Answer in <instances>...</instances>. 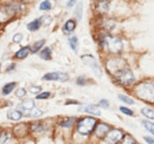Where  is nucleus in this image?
<instances>
[{
  "label": "nucleus",
  "mask_w": 154,
  "mask_h": 144,
  "mask_svg": "<svg viewBox=\"0 0 154 144\" xmlns=\"http://www.w3.org/2000/svg\"><path fill=\"white\" fill-rule=\"evenodd\" d=\"M76 16L78 19L82 18V4H79L78 6H77V10H76Z\"/></svg>",
  "instance_id": "34"
},
{
  "label": "nucleus",
  "mask_w": 154,
  "mask_h": 144,
  "mask_svg": "<svg viewBox=\"0 0 154 144\" xmlns=\"http://www.w3.org/2000/svg\"><path fill=\"white\" fill-rule=\"evenodd\" d=\"M40 90H42L40 86H31L30 92H32V93H38V92H40Z\"/></svg>",
  "instance_id": "36"
},
{
  "label": "nucleus",
  "mask_w": 154,
  "mask_h": 144,
  "mask_svg": "<svg viewBox=\"0 0 154 144\" xmlns=\"http://www.w3.org/2000/svg\"><path fill=\"white\" fill-rule=\"evenodd\" d=\"M119 99H120L121 102L126 103V104H129V105L134 104V100H133L131 97H128V96H125V94H119Z\"/></svg>",
  "instance_id": "27"
},
{
  "label": "nucleus",
  "mask_w": 154,
  "mask_h": 144,
  "mask_svg": "<svg viewBox=\"0 0 154 144\" xmlns=\"http://www.w3.org/2000/svg\"><path fill=\"white\" fill-rule=\"evenodd\" d=\"M13 138L16 137L8 130H4V129L0 130V144H8Z\"/></svg>",
  "instance_id": "13"
},
{
  "label": "nucleus",
  "mask_w": 154,
  "mask_h": 144,
  "mask_svg": "<svg viewBox=\"0 0 154 144\" xmlns=\"http://www.w3.org/2000/svg\"><path fill=\"white\" fill-rule=\"evenodd\" d=\"M120 111L127 116H134V112L131 110V109L126 108V106H120Z\"/></svg>",
  "instance_id": "30"
},
{
  "label": "nucleus",
  "mask_w": 154,
  "mask_h": 144,
  "mask_svg": "<svg viewBox=\"0 0 154 144\" xmlns=\"http://www.w3.org/2000/svg\"><path fill=\"white\" fill-rule=\"evenodd\" d=\"M101 46L106 47L110 53H120L123 49L122 40L115 36H103L101 39Z\"/></svg>",
  "instance_id": "4"
},
{
  "label": "nucleus",
  "mask_w": 154,
  "mask_h": 144,
  "mask_svg": "<svg viewBox=\"0 0 154 144\" xmlns=\"http://www.w3.org/2000/svg\"><path fill=\"white\" fill-rule=\"evenodd\" d=\"M82 60H83L88 66L91 68L93 72L96 74L97 77H101V76H102L101 66H100V64L97 63V60L91 56V54H84V56H82Z\"/></svg>",
  "instance_id": "8"
},
{
  "label": "nucleus",
  "mask_w": 154,
  "mask_h": 144,
  "mask_svg": "<svg viewBox=\"0 0 154 144\" xmlns=\"http://www.w3.org/2000/svg\"><path fill=\"white\" fill-rule=\"evenodd\" d=\"M77 121L78 119H77L76 117H65V118L59 121L58 125L60 126V128H63V129H71L74 125H76Z\"/></svg>",
  "instance_id": "12"
},
{
  "label": "nucleus",
  "mask_w": 154,
  "mask_h": 144,
  "mask_svg": "<svg viewBox=\"0 0 154 144\" xmlns=\"http://www.w3.org/2000/svg\"><path fill=\"white\" fill-rule=\"evenodd\" d=\"M14 68H16V64L13 63V64H11L8 68H7V70H6V72H11V71H13L14 70Z\"/></svg>",
  "instance_id": "38"
},
{
  "label": "nucleus",
  "mask_w": 154,
  "mask_h": 144,
  "mask_svg": "<svg viewBox=\"0 0 154 144\" xmlns=\"http://www.w3.org/2000/svg\"><path fill=\"white\" fill-rule=\"evenodd\" d=\"M25 94H26V90H25V89H23V88H20V89H18V90L16 91V96H17V97H19V98L25 97Z\"/></svg>",
  "instance_id": "33"
},
{
  "label": "nucleus",
  "mask_w": 154,
  "mask_h": 144,
  "mask_svg": "<svg viewBox=\"0 0 154 144\" xmlns=\"http://www.w3.org/2000/svg\"><path fill=\"white\" fill-rule=\"evenodd\" d=\"M45 45V39H42V40H38L36 41L33 45H32V53H37L39 50H42V47Z\"/></svg>",
  "instance_id": "24"
},
{
  "label": "nucleus",
  "mask_w": 154,
  "mask_h": 144,
  "mask_svg": "<svg viewBox=\"0 0 154 144\" xmlns=\"http://www.w3.org/2000/svg\"><path fill=\"white\" fill-rule=\"evenodd\" d=\"M16 86H17V83H7V84L4 85V88H2V94H5V96L10 94L12 91L14 90Z\"/></svg>",
  "instance_id": "22"
},
{
  "label": "nucleus",
  "mask_w": 154,
  "mask_h": 144,
  "mask_svg": "<svg viewBox=\"0 0 154 144\" xmlns=\"http://www.w3.org/2000/svg\"><path fill=\"white\" fill-rule=\"evenodd\" d=\"M143 140L147 144H154V137L151 136H143Z\"/></svg>",
  "instance_id": "35"
},
{
  "label": "nucleus",
  "mask_w": 154,
  "mask_h": 144,
  "mask_svg": "<svg viewBox=\"0 0 154 144\" xmlns=\"http://www.w3.org/2000/svg\"><path fill=\"white\" fill-rule=\"evenodd\" d=\"M0 69H1V64H0Z\"/></svg>",
  "instance_id": "41"
},
{
  "label": "nucleus",
  "mask_w": 154,
  "mask_h": 144,
  "mask_svg": "<svg viewBox=\"0 0 154 144\" xmlns=\"http://www.w3.org/2000/svg\"><path fill=\"white\" fill-rule=\"evenodd\" d=\"M113 77L115 78V80L119 84H121L123 86H131L132 84H134L135 82L134 74H133V72L131 71V69L128 66H126L125 69L119 71Z\"/></svg>",
  "instance_id": "5"
},
{
  "label": "nucleus",
  "mask_w": 154,
  "mask_h": 144,
  "mask_svg": "<svg viewBox=\"0 0 154 144\" xmlns=\"http://www.w3.org/2000/svg\"><path fill=\"white\" fill-rule=\"evenodd\" d=\"M50 97H51V93H50L49 91H46V92L38 93L37 97H36V99H48V98H50Z\"/></svg>",
  "instance_id": "29"
},
{
  "label": "nucleus",
  "mask_w": 154,
  "mask_h": 144,
  "mask_svg": "<svg viewBox=\"0 0 154 144\" xmlns=\"http://www.w3.org/2000/svg\"><path fill=\"white\" fill-rule=\"evenodd\" d=\"M98 105L103 109H108L109 108V102H108L107 99H101V100L98 102Z\"/></svg>",
  "instance_id": "32"
},
{
  "label": "nucleus",
  "mask_w": 154,
  "mask_h": 144,
  "mask_svg": "<svg viewBox=\"0 0 154 144\" xmlns=\"http://www.w3.org/2000/svg\"><path fill=\"white\" fill-rule=\"evenodd\" d=\"M12 134L16 138H21V137H26L30 134V125L26 123L23 124H17L12 129Z\"/></svg>",
  "instance_id": "11"
},
{
  "label": "nucleus",
  "mask_w": 154,
  "mask_h": 144,
  "mask_svg": "<svg viewBox=\"0 0 154 144\" xmlns=\"http://www.w3.org/2000/svg\"><path fill=\"white\" fill-rule=\"evenodd\" d=\"M75 2H76V0H70V1L66 4V7H72V6L75 5Z\"/></svg>",
  "instance_id": "39"
},
{
  "label": "nucleus",
  "mask_w": 154,
  "mask_h": 144,
  "mask_svg": "<svg viewBox=\"0 0 154 144\" xmlns=\"http://www.w3.org/2000/svg\"><path fill=\"white\" fill-rule=\"evenodd\" d=\"M81 112H87V113H90L93 116H100L101 115V111L98 106L96 105H93V104H89V105H84L83 108H79Z\"/></svg>",
  "instance_id": "14"
},
{
  "label": "nucleus",
  "mask_w": 154,
  "mask_h": 144,
  "mask_svg": "<svg viewBox=\"0 0 154 144\" xmlns=\"http://www.w3.org/2000/svg\"><path fill=\"white\" fill-rule=\"evenodd\" d=\"M24 10V6L19 2H11L0 7V24L7 22L13 18L18 12Z\"/></svg>",
  "instance_id": "3"
},
{
  "label": "nucleus",
  "mask_w": 154,
  "mask_h": 144,
  "mask_svg": "<svg viewBox=\"0 0 154 144\" xmlns=\"http://www.w3.org/2000/svg\"><path fill=\"white\" fill-rule=\"evenodd\" d=\"M31 52V47L30 46H24L21 47L19 51H17L16 54H14V58L16 59H25L29 54Z\"/></svg>",
  "instance_id": "15"
},
{
  "label": "nucleus",
  "mask_w": 154,
  "mask_h": 144,
  "mask_svg": "<svg viewBox=\"0 0 154 144\" xmlns=\"http://www.w3.org/2000/svg\"><path fill=\"white\" fill-rule=\"evenodd\" d=\"M141 113L145 116V117H147L148 119H153L154 121V110L151 108H143L141 110Z\"/></svg>",
  "instance_id": "25"
},
{
  "label": "nucleus",
  "mask_w": 154,
  "mask_h": 144,
  "mask_svg": "<svg viewBox=\"0 0 154 144\" xmlns=\"http://www.w3.org/2000/svg\"><path fill=\"white\" fill-rule=\"evenodd\" d=\"M76 83L78 85H85V84H88V79H87V77H78Z\"/></svg>",
  "instance_id": "31"
},
{
  "label": "nucleus",
  "mask_w": 154,
  "mask_h": 144,
  "mask_svg": "<svg viewBox=\"0 0 154 144\" xmlns=\"http://www.w3.org/2000/svg\"><path fill=\"white\" fill-rule=\"evenodd\" d=\"M134 94L146 103L154 104V85L148 82H142L134 86Z\"/></svg>",
  "instance_id": "1"
},
{
  "label": "nucleus",
  "mask_w": 154,
  "mask_h": 144,
  "mask_svg": "<svg viewBox=\"0 0 154 144\" xmlns=\"http://www.w3.org/2000/svg\"><path fill=\"white\" fill-rule=\"evenodd\" d=\"M21 117H23V113L20 112L19 110L13 109V110H10V111L7 112V118H8L10 121L17 122V121H20V119H21Z\"/></svg>",
  "instance_id": "16"
},
{
  "label": "nucleus",
  "mask_w": 154,
  "mask_h": 144,
  "mask_svg": "<svg viewBox=\"0 0 154 144\" xmlns=\"http://www.w3.org/2000/svg\"><path fill=\"white\" fill-rule=\"evenodd\" d=\"M141 123H142L143 128H145L147 131H149L152 135H154V123L153 122H151V121H148V119H143V121H141Z\"/></svg>",
  "instance_id": "23"
},
{
  "label": "nucleus",
  "mask_w": 154,
  "mask_h": 144,
  "mask_svg": "<svg viewBox=\"0 0 154 144\" xmlns=\"http://www.w3.org/2000/svg\"><path fill=\"white\" fill-rule=\"evenodd\" d=\"M51 7H52V5H51V2H50L49 0L43 1V2L40 4V6H39V8H40L42 11H49V10H51Z\"/></svg>",
  "instance_id": "28"
},
{
  "label": "nucleus",
  "mask_w": 154,
  "mask_h": 144,
  "mask_svg": "<svg viewBox=\"0 0 154 144\" xmlns=\"http://www.w3.org/2000/svg\"><path fill=\"white\" fill-rule=\"evenodd\" d=\"M42 19H36V20H33V21H31V22H29L27 24V30L29 31H31V32H35V31H37L39 30V27L42 26Z\"/></svg>",
  "instance_id": "19"
},
{
  "label": "nucleus",
  "mask_w": 154,
  "mask_h": 144,
  "mask_svg": "<svg viewBox=\"0 0 154 144\" xmlns=\"http://www.w3.org/2000/svg\"><path fill=\"white\" fill-rule=\"evenodd\" d=\"M125 132L121 129H110V131L106 135V137L103 138L104 144H119V142L123 138Z\"/></svg>",
  "instance_id": "7"
},
{
  "label": "nucleus",
  "mask_w": 154,
  "mask_h": 144,
  "mask_svg": "<svg viewBox=\"0 0 154 144\" xmlns=\"http://www.w3.org/2000/svg\"><path fill=\"white\" fill-rule=\"evenodd\" d=\"M40 58L44 59V60H51L52 58V51L50 47H45L40 51Z\"/></svg>",
  "instance_id": "20"
},
{
  "label": "nucleus",
  "mask_w": 154,
  "mask_h": 144,
  "mask_svg": "<svg viewBox=\"0 0 154 144\" xmlns=\"http://www.w3.org/2000/svg\"><path fill=\"white\" fill-rule=\"evenodd\" d=\"M21 113L25 117H40V116H43V111L37 108L32 109V110H29V111H24Z\"/></svg>",
  "instance_id": "18"
},
{
  "label": "nucleus",
  "mask_w": 154,
  "mask_h": 144,
  "mask_svg": "<svg viewBox=\"0 0 154 144\" xmlns=\"http://www.w3.org/2000/svg\"><path fill=\"white\" fill-rule=\"evenodd\" d=\"M65 104H66V105H69V104H78V102H77V100H66Z\"/></svg>",
  "instance_id": "40"
},
{
  "label": "nucleus",
  "mask_w": 154,
  "mask_h": 144,
  "mask_svg": "<svg viewBox=\"0 0 154 144\" xmlns=\"http://www.w3.org/2000/svg\"><path fill=\"white\" fill-rule=\"evenodd\" d=\"M21 39H23V36H21L20 33H18V34H16V36L13 37V40H14L16 43H20Z\"/></svg>",
  "instance_id": "37"
},
{
  "label": "nucleus",
  "mask_w": 154,
  "mask_h": 144,
  "mask_svg": "<svg viewBox=\"0 0 154 144\" xmlns=\"http://www.w3.org/2000/svg\"><path fill=\"white\" fill-rule=\"evenodd\" d=\"M119 144H137V143H136V141H135V138L133 136H131L128 134H125L123 138L119 142Z\"/></svg>",
  "instance_id": "21"
},
{
  "label": "nucleus",
  "mask_w": 154,
  "mask_h": 144,
  "mask_svg": "<svg viewBox=\"0 0 154 144\" xmlns=\"http://www.w3.org/2000/svg\"><path fill=\"white\" fill-rule=\"evenodd\" d=\"M110 129H112V126L109 125V124L103 123V122H98L96 128H95V130H94V132H93V135H94V137L96 140H98V141L100 140H103L106 137V135L110 131Z\"/></svg>",
  "instance_id": "9"
},
{
  "label": "nucleus",
  "mask_w": 154,
  "mask_h": 144,
  "mask_svg": "<svg viewBox=\"0 0 154 144\" xmlns=\"http://www.w3.org/2000/svg\"><path fill=\"white\" fill-rule=\"evenodd\" d=\"M43 79L48 82H68L69 74L65 72H49L44 74Z\"/></svg>",
  "instance_id": "10"
},
{
  "label": "nucleus",
  "mask_w": 154,
  "mask_h": 144,
  "mask_svg": "<svg viewBox=\"0 0 154 144\" xmlns=\"http://www.w3.org/2000/svg\"><path fill=\"white\" fill-rule=\"evenodd\" d=\"M97 123H98V121L95 117H83L77 121L76 132L81 136L88 137L94 132Z\"/></svg>",
  "instance_id": "2"
},
{
  "label": "nucleus",
  "mask_w": 154,
  "mask_h": 144,
  "mask_svg": "<svg viewBox=\"0 0 154 144\" xmlns=\"http://www.w3.org/2000/svg\"><path fill=\"white\" fill-rule=\"evenodd\" d=\"M106 66H107V70L109 71V73L114 76L122 69H125L127 66V63L121 58H110L106 63Z\"/></svg>",
  "instance_id": "6"
},
{
  "label": "nucleus",
  "mask_w": 154,
  "mask_h": 144,
  "mask_svg": "<svg viewBox=\"0 0 154 144\" xmlns=\"http://www.w3.org/2000/svg\"><path fill=\"white\" fill-rule=\"evenodd\" d=\"M75 28H76V21L74 19H69L63 26V31L65 33H71V32H74Z\"/></svg>",
  "instance_id": "17"
},
{
  "label": "nucleus",
  "mask_w": 154,
  "mask_h": 144,
  "mask_svg": "<svg viewBox=\"0 0 154 144\" xmlns=\"http://www.w3.org/2000/svg\"><path fill=\"white\" fill-rule=\"evenodd\" d=\"M69 45H70V47L72 49L74 52H77V49H78V39H77V37H71L69 39Z\"/></svg>",
  "instance_id": "26"
}]
</instances>
